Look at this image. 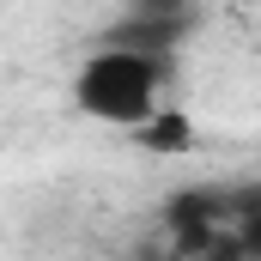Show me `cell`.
<instances>
[{
  "label": "cell",
  "instance_id": "cell-1",
  "mask_svg": "<svg viewBox=\"0 0 261 261\" xmlns=\"http://www.w3.org/2000/svg\"><path fill=\"white\" fill-rule=\"evenodd\" d=\"M170 61L176 55H152V49H128V43H97L79 73H73V103L79 116L91 122H110V128H140L164 85H170Z\"/></svg>",
  "mask_w": 261,
  "mask_h": 261
},
{
  "label": "cell",
  "instance_id": "cell-4",
  "mask_svg": "<svg viewBox=\"0 0 261 261\" xmlns=\"http://www.w3.org/2000/svg\"><path fill=\"white\" fill-rule=\"evenodd\" d=\"M134 134H140V146H152V152H182V146H195L189 122H182V116H170V110H152Z\"/></svg>",
  "mask_w": 261,
  "mask_h": 261
},
{
  "label": "cell",
  "instance_id": "cell-6",
  "mask_svg": "<svg viewBox=\"0 0 261 261\" xmlns=\"http://www.w3.org/2000/svg\"><path fill=\"white\" fill-rule=\"evenodd\" d=\"M128 12H146V18H176V24H200V0H128Z\"/></svg>",
  "mask_w": 261,
  "mask_h": 261
},
{
  "label": "cell",
  "instance_id": "cell-5",
  "mask_svg": "<svg viewBox=\"0 0 261 261\" xmlns=\"http://www.w3.org/2000/svg\"><path fill=\"white\" fill-rule=\"evenodd\" d=\"M231 255L237 261H261V200L231 225Z\"/></svg>",
  "mask_w": 261,
  "mask_h": 261
},
{
  "label": "cell",
  "instance_id": "cell-3",
  "mask_svg": "<svg viewBox=\"0 0 261 261\" xmlns=\"http://www.w3.org/2000/svg\"><path fill=\"white\" fill-rule=\"evenodd\" d=\"M189 31H195V24L146 18V12H122V18L103 31V43H128V49H152V55H176V49L189 43Z\"/></svg>",
  "mask_w": 261,
  "mask_h": 261
},
{
  "label": "cell",
  "instance_id": "cell-2",
  "mask_svg": "<svg viewBox=\"0 0 261 261\" xmlns=\"http://www.w3.org/2000/svg\"><path fill=\"white\" fill-rule=\"evenodd\" d=\"M164 225H170V243L182 255H231V225H237V206L231 189H176L164 200Z\"/></svg>",
  "mask_w": 261,
  "mask_h": 261
}]
</instances>
